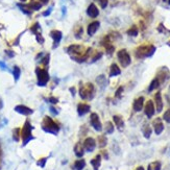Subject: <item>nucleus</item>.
<instances>
[{"mask_svg": "<svg viewBox=\"0 0 170 170\" xmlns=\"http://www.w3.org/2000/svg\"><path fill=\"white\" fill-rule=\"evenodd\" d=\"M113 121L119 131H122V129L124 128V121H123V119H122L121 116H118V115L113 116Z\"/></svg>", "mask_w": 170, "mask_h": 170, "instance_id": "a211bd4d", "label": "nucleus"}, {"mask_svg": "<svg viewBox=\"0 0 170 170\" xmlns=\"http://www.w3.org/2000/svg\"><path fill=\"white\" fill-rule=\"evenodd\" d=\"M96 1L100 4L101 9H105L108 6V0H96Z\"/></svg>", "mask_w": 170, "mask_h": 170, "instance_id": "c9c22d12", "label": "nucleus"}, {"mask_svg": "<svg viewBox=\"0 0 170 170\" xmlns=\"http://www.w3.org/2000/svg\"><path fill=\"white\" fill-rule=\"evenodd\" d=\"M120 73H121V70H120V68L118 67V65H117V64H112L110 67V76L111 77L119 75Z\"/></svg>", "mask_w": 170, "mask_h": 170, "instance_id": "4be33fe9", "label": "nucleus"}, {"mask_svg": "<svg viewBox=\"0 0 170 170\" xmlns=\"http://www.w3.org/2000/svg\"><path fill=\"white\" fill-rule=\"evenodd\" d=\"M20 135H21V129L20 128H15L13 131V138H14L15 141H19L20 139Z\"/></svg>", "mask_w": 170, "mask_h": 170, "instance_id": "c756f323", "label": "nucleus"}, {"mask_svg": "<svg viewBox=\"0 0 170 170\" xmlns=\"http://www.w3.org/2000/svg\"><path fill=\"white\" fill-rule=\"evenodd\" d=\"M99 26H100V23L98 22V21H94V22L90 23L87 28L88 34H89V36H94L95 33H96L98 30V28H99Z\"/></svg>", "mask_w": 170, "mask_h": 170, "instance_id": "4468645a", "label": "nucleus"}, {"mask_svg": "<svg viewBox=\"0 0 170 170\" xmlns=\"http://www.w3.org/2000/svg\"><path fill=\"white\" fill-rule=\"evenodd\" d=\"M155 102H156V112L161 113L163 111V107H164V103H163V98H162V94L161 92H156L155 95Z\"/></svg>", "mask_w": 170, "mask_h": 170, "instance_id": "9d476101", "label": "nucleus"}, {"mask_svg": "<svg viewBox=\"0 0 170 170\" xmlns=\"http://www.w3.org/2000/svg\"><path fill=\"white\" fill-rule=\"evenodd\" d=\"M49 102L51 103V105H57V103L58 102V99L57 98H55V97H50L49 98Z\"/></svg>", "mask_w": 170, "mask_h": 170, "instance_id": "4c0bfd02", "label": "nucleus"}, {"mask_svg": "<svg viewBox=\"0 0 170 170\" xmlns=\"http://www.w3.org/2000/svg\"><path fill=\"white\" fill-rule=\"evenodd\" d=\"M15 111L17 113L21 114V115H24V116H28V115H31L34 113V111L31 109H29L28 107L26 105H19L15 108Z\"/></svg>", "mask_w": 170, "mask_h": 170, "instance_id": "ddd939ff", "label": "nucleus"}, {"mask_svg": "<svg viewBox=\"0 0 170 170\" xmlns=\"http://www.w3.org/2000/svg\"><path fill=\"white\" fill-rule=\"evenodd\" d=\"M95 94V88L92 84H86L85 86L81 85L79 88V95L83 99H92Z\"/></svg>", "mask_w": 170, "mask_h": 170, "instance_id": "7ed1b4c3", "label": "nucleus"}, {"mask_svg": "<svg viewBox=\"0 0 170 170\" xmlns=\"http://www.w3.org/2000/svg\"><path fill=\"white\" fill-rule=\"evenodd\" d=\"M91 165L94 170H99V167L101 165V155H97L95 158L91 160Z\"/></svg>", "mask_w": 170, "mask_h": 170, "instance_id": "6ab92c4d", "label": "nucleus"}, {"mask_svg": "<svg viewBox=\"0 0 170 170\" xmlns=\"http://www.w3.org/2000/svg\"><path fill=\"white\" fill-rule=\"evenodd\" d=\"M70 93L72 94V96H75V88L74 87L70 88Z\"/></svg>", "mask_w": 170, "mask_h": 170, "instance_id": "ea45409f", "label": "nucleus"}, {"mask_svg": "<svg viewBox=\"0 0 170 170\" xmlns=\"http://www.w3.org/2000/svg\"><path fill=\"white\" fill-rule=\"evenodd\" d=\"M50 112L53 114V115H58V111L57 110V109H54L53 105H51V107H50Z\"/></svg>", "mask_w": 170, "mask_h": 170, "instance_id": "58836bf2", "label": "nucleus"}, {"mask_svg": "<svg viewBox=\"0 0 170 170\" xmlns=\"http://www.w3.org/2000/svg\"><path fill=\"white\" fill-rule=\"evenodd\" d=\"M169 91H170V87H169Z\"/></svg>", "mask_w": 170, "mask_h": 170, "instance_id": "de8ad7c7", "label": "nucleus"}, {"mask_svg": "<svg viewBox=\"0 0 170 170\" xmlns=\"http://www.w3.org/2000/svg\"><path fill=\"white\" fill-rule=\"evenodd\" d=\"M46 162H47V158H42V159H40L38 162H37V164H38V166H40L41 168H44Z\"/></svg>", "mask_w": 170, "mask_h": 170, "instance_id": "f704fd0d", "label": "nucleus"}, {"mask_svg": "<svg viewBox=\"0 0 170 170\" xmlns=\"http://www.w3.org/2000/svg\"><path fill=\"white\" fill-rule=\"evenodd\" d=\"M84 148H85V151H88V152H92V151L95 150L96 148V140L92 137H88L85 139L84 141Z\"/></svg>", "mask_w": 170, "mask_h": 170, "instance_id": "6e6552de", "label": "nucleus"}, {"mask_svg": "<svg viewBox=\"0 0 170 170\" xmlns=\"http://www.w3.org/2000/svg\"><path fill=\"white\" fill-rule=\"evenodd\" d=\"M160 79H159L158 77L153 78L152 81H151V83L149 85V87H148V92H152L153 90L158 89L159 87H160Z\"/></svg>", "mask_w": 170, "mask_h": 170, "instance_id": "b1692460", "label": "nucleus"}, {"mask_svg": "<svg viewBox=\"0 0 170 170\" xmlns=\"http://www.w3.org/2000/svg\"><path fill=\"white\" fill-rule=\"evenodd\" d=\"M96 81H97V84L99 85V86L101 87V88H105V85H107V79H105V75L98 76V77L96 78Z\"/></svg>", "mask_w": 170, "mask_h": 170, "instance_id": "c85d7f7f", "label": "nucleus"}, {"mask_svg": "<svg viewBox=\"0 0 170 170\" xmlns=\"http://www.w3.org/2000/svg\"><path fill=\"white\" fill-rule=\"evenodd\" d=\"M142 132H143V136H144L146 139H149L151 136V132H152V129H151L149 124H145V125L142 127Z\"/></svg>", "mask_w": 170, "mask_h": 170, "instance_id": "393cba45", "label": "nucleus"}, {"mask_svg": "<svg viewBox=\"0 0 170 170\" xmlns=\"http://www.w3.org/2000/svg\"><path fill=\"white\" fill-rule=\"evenodd\" d=\"M81 50H83V46H81V45H71V46H69L67 51L70 54H81Z\"/></svg>", "mask_w": 170, "mask_h": 170, "instance_id": "412c9836", "label": "nucleus"}, {"mask_svg": "<svg viewBox=\"0 0 170 170\" xmlns=\"http://www.w3.org/2000/svg\"><path fill=\"white\" fill-rule=\"evenodd\" d=\"M155 51H156V48L152 45H151V46H140V47H138L136 50V57L138 58L151 57Z\"/></svg>", "mask_w": 170, "mask_h": 170, "instance_id": "20e7f679", "label": "nucleus"}, {"mask_svg": "<svg viewBox=\"0 0 170 170\" xmlns=\"http://www.w3.org/2000/svg\"><path fill=\"white\" fill-rule=\"evenodd\" d=\"M74 153H75V156L79 159H81L84 156L85 148H84V146L81 142H77L75 145H74Z\"/></svg>", "mask_w": 170, "mask_h": 170, "instance_id": "dca6fc26", "label": "nucleus"}, {"mask_svg": "<svg viewBox=\"0 0 170 170\" xmlns=\"http://www.w3.org/2000/svg\"><path fill=\"white\" fill-rule=\"evenodd\" d=\"M41 6H42L41 3H39V2H34V1H33L30 4H29V7H30L31 10H36L41 9Z\"/></svg>", "mask_w": 170, "mask_h": 170, "instance_id": "473e14b6", "label": "nucleus"}, {"mask_svg": "<svg viewBox=\"0 0 170 170\" xmlns=\"http://www.w3.org/2000/svg\"><path fill=\"white\" fill-rule=\"evenodd\" d=\"M31 131H33V126H31L29 120H26L23 126L22 131H21V138L23 141V146H25L30 140L34 139L33 135H31Z\"/></svg>", "mask_w": 170, "mask_h": 170, "instance_id": "f03ea898", "label": "nucleus"}, {"mask_svg": "<svg viewBox=\"0 0 170 170\" xmlns=\"http://www.w3.org/2000/svg\"><path fill=\"white\" fill-rule=\"evenodd\" d=\"M0 156H1V148H0Z\"/></svg>", "mask_w": 170, "mask_h": 170, "instance_id": "a18cd8bd", "label": "nucleus"}, {"mask_svg": "<svg viewBox=\"0 0 170 170\" xmlns=\"http://www.w3.org/2000/svg\"><path fill=\"white\" fill-rule=\"evenodd\" d=\"M86 167V161L84 159H78L74 162V169L75 170H84Z\"/></svg>", "mask_w": 170, "mask_h": 170, "instance_id": "5701e85b", "label": "nucleus"}, {"mask_svg": "<svg viewBox=\"0 0 170 170\" xmlns=\"http://www.w3.org/2000/svg\"><path fill=\"white\" fill-rule=\"evenodd\" d=\"M127 34H128V36H132V37H136L138 34V28L136 27V26H132L131 29H128Z\"/></svg>", "mask_w": 170, "mask_h": 170, "instance_id": "2f4dec72", "label": "nucleus"}, {"mask_svg": "<svg viewBox=\"0 0 170 170\" xmlns=\"http://www.w3.org/2000/svg\"><path fill=\"white\" fill-rule=\"evenodd\" d=\"M162 164L160 161H155L152 163H150L147 167V170H161Z\"/></svg>", "mask_w": 170, "mask_h": 170, "instance_id": "a878e982", "label": "nucleus"}, {"mask_svg": "<svg viewBox=\"0 0 170 170\" xmlns=\"http://www.w3.org/2000/svg\"><path fill=\"white\" fill-rule=\"evenodd\" d=\"M144 97L143 96H140L138 97L137 99H135L134 103H132V110L135 111V112H140V111H142L143 107H144Z\"/></svg>", "mask_w": 170, "mask_h": 170, "instance_id": "f8f14e48", "label": "nucleus"}, {"mask_svg": "<svg viewBox=\"0 0 170 170\" xmlns=\"http://www.w3.org/2000/svg\"><path fill=\"white\" fill-rule=\"evenodd\" d=\"M21 1H26V0H21Z\"/></svg>", "mask_w": 170, "mask_h": 170, "instance_id": "49530a36", "label": "nucleus"}, {"mask_svg": "<svg viewBox=\"0 0 170 170\" xmlns=\"http://www.w3.org/2000/svg\"><path fill=\"white\" fill-rule=\"evenodd\" d=\"M117 57H118V61L119 63L121 64V66L123 68H126L131 65L132 63V58H131V55H129L128 52L126 51L125 49H121L117 52Z\"/></svg>", "mask_w": 170, "mask_h": 170, "instance_id": "39448f33", "label": "nucleus"}, {"mask_svg": "<svg viewBox=\"0 0 170 170\" xmlns=\"http://www.w3.org/2000/svg\"><path fill=\"white\" fill-rule=\"evenodd\" d=\"M105 132H107V134L111 135V134H113V132H114V129H115V127H114V124L112 123V122L108 121L107 123H105Z\"/></svg>", "mask_w": 170, "mask_h": 170, "instance_id": "cd10ccee", "label": "nucleus"}, {"mask_svg": "<svg viewBox=\"0 0 170 170\" xmlns=\"http://www.w3.org/2000/svg\"><path fill=\"white\" fill-rule=\"evenodd\" d=\"M153 125V131H155L156 135H161L164 131V123L162 122L161 118H156L155 121L152 122Z\"/></svg>", "mask_w": 170, "mask_h": 170, "instance_id": "9b49d317", "label": "nucleus"}, {"mask_svg": "<svg viewBox=\"0 0 170 170\" xmlns=\"http://www.w3.org/2000/svg\"><path fill=\"white\" fill-rule=\"evenodd\" d=\"M90 123H91L92 127L96 132L102 131V123H101V121H100V118H99V116H98V114L92 113L91 115H90Z\"/></svg>", "mask_w": 170, "mask_h": 170, "instance_id": "0eeeda50", "label": "nucleus"}, {"mask_svg": "<svg viewBox=\"0 0 170 170\" xmlns=\"http://www.w3.org/2000/svg\"><path fill=\"white\" fill-rule=\"evenodd\" d=\"M136 170H145V169H144V167L139 166V167H137V169H136Z\"/></svg>", "mask_w": 170, "mask_h": 170, "instance_id": "79ce46f5", "label": "nucleus"}, {"mask_svg": "<svg viewBox=\"0 0 170 170\" xmlns=\"http://www.w3.org/2000/svg\"><path fill=\"white\" fill-rule=\"evenodd\" d=\"M50 36H51V38L53 39V41H54V48L57 46V44L60 43V41H61V39H62V33L61 31H58V30H52L51 33H50Z\"/></svg>", "mask_w": 170, "mask_h": 170, "instance_id": "aec40b11", "label": "nucleus"}, {"mask_svg": "<svg viewBox=\"0 0 170 170\" xmlns=\"http://www.w3.org/2000/svg\"><path fill=\"white\" fill-rule=\"evenodd\" d=\"M36 74H37V77H38V86H41V87L46 86L47 83H48L50 79L48 72H47L45 69L37 68Z\"/></svg>", "mask_w": 170, "mask_h": 170, "instance_id": "423d86ee", "label": "nucleus"}, {"mask_svg": "<svg viewBox=\"0 0 170 170\" xmlns=\"http://www.w3.org/2000/svg\"><path fill=\"white\" fill-rule=\"evenodd\" d=\"M0 67H2L3 69H6V66H4L3 63H0Z\"/></svg>", "mask_w": 170, "mask_h": 170, "instance_id": "37998d69", "label": "nucleus"}, {"mask_svg": "<svg viewBox=\"0 0 170 170\" xmlns=\"http://www.w3.org/2000/svg\"><path fill=\"white\" fill-rule=\"evenodd\" d=\"M90 110H91V108H90V105H87V103H78V105H77V113H78L79 116L86 115L87 113L90 112Z\"/></svg>", "mask_w": 170, "mask_h": 170, "instance_id": "f3484780", "label": "nucleus"}, {"mask_svg": "<svg viewBox=\"0 0 170 170\" xmlns=\"http://www.w3.org/2000/svg\"><path fill=\"white\" fill-rule=\"evenodd\" d=\"M122 92H123V87H119L118 90H117L116 93H115V96L117 98H121V93Z\"/></svg>", "mask_w": 170, "mask_h": 170, "instance_id": "e433bc0d", "label": "nucleus"}, {"mask_svg": "<svg viewBox=\"0 0 170 170\" xmlns=\"http://www.w3.org/2000/svg\"><path fill=\"white\" fill-rule=\"evenodd\" d=\"M107 144H108V139H107V137H105V135H101V136L98 137V146H99L100 148L105 147Z\"/></svg>", "mask_w": 170, "mask_h": 170, "instance_id": "bb28decb", "label": "nucleus"}, {"mask_svg": "<svg viewBox=\"0 0 170 170\" xmlns=\"http://www.w3.org/2000/svg\"><path fill=\"white\" fill-rule=\"evenodd\" d=\"M156 112V107H155V103H153L152 100H147L144 108V113L147 118H152V116L155 115Z\"/></svg>", "mask_w": 170, "mask_h": 170, "instance_id": "1a4fd4ad", "label": "nucleus"}, {"mask_svg": "<svg viewBox=\"0 0 170 170\" xmlns=\"http://www.w3.org/2000/svg\"><path fill=\"white\" fill-rule=\"evenodd\" d=\"M164 2H166V3H168V4H170V0H163Z\"/></svg>", "mask_w": 170, "mask_h": 170, "instance_id": "c03bdc74", "label": "nucleus"}, {"mask_svg": "<svg viewBox=\"0 0 170 170\" xmlns=\"http://www.w3.org/2000/svg\"><path fill=\"white\" fill-rule=\"evenodd\" d=\"M87 14L91 18H96L99 15V10L97 9V6L94 3H91L87 9Z\"/></svg>", "mask_w": 170, "mask_h": 170, "instance_id": "2eb2a0df", "label": "nucleus"}, {"mask_svg": "<svg viewBox=\"0 0 170 170\" xmlns=\"http://www.w3.org/2000/svg\"><path fill=\"white\" fill-rule=\"evenodd\" d=\"M20 73H21L20 68L17 67V66H15V67H14V70H13V74H14V77H15V81H17L18 79H19V77H20Z\"/></svg>", "mask_w": 170, "mask_h": 170, "instance_id": "7c9ffc66", "label": "nucleus"}, {"mask_svg": "<svg viewBox=\"0 0 170 170\" xmlns=\"http://www.w3.org/2000/svg\"><path fill=\"white\" fill-rule=\"evenodd\" d=\"M163 119L167 122V123H170V109H168V110H167L166 112L164 113Z\"/></svg>", "mask_w": 170, "mask_h": 170, "instance_id": "72a5a7b5", "label": "nucleus"}, {"mask_svg": "<svg viewBox=\"0 0 170 170\" xmlns=\"http://www.w3.org/2000/svg\"><path fill=\"white\" fill-rule=\"evenodd\" d=\"M42 128H43L44 132L52 135H57L58 132H60V125L54 120H52L49 116L44 117L43 122H42Z\"/></svg>", "mask_w": 170, "mask_h": 170, "instance_id": "f257e3e1", "label": "nucleus"}, {"mask_svg": "<svg viewBox=\"0 0 170 170\" xmlns=\"http://www.w3.org/2000/svg\"><path fill=\"white\" fill-rule=\"evenodd\" d=\"M102 155H103V156H105V160H108V159H109V156H108V152H107V151H103Z\"/></svg>", "mask_w": 170, "mask_h": 170, "instance_id": "a19ab883", "label": "nucleus"}]
</instances>
